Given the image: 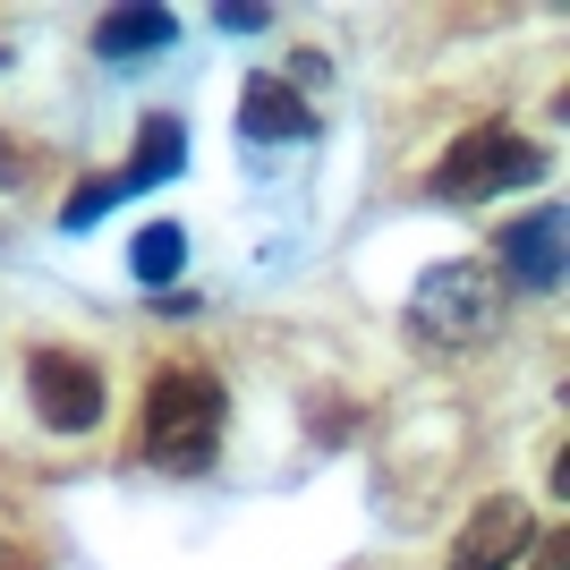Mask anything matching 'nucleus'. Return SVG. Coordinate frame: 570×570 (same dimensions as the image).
Masks as SVG:
<instances>
[{
	"label": "nucleus",
	"instance_id": "nucleus-1",
	"mask_svg": "<svg viewBox=\"0 0 570 570\" xmlns=\"http://www.w3.org/2000/svg\"><path fill=\"white\" fill-rule=\"evenodd\" d=\"M222 426H230V392L205 366H163L145 392V460L170 476H205L222 460Z\"/></svg>",
	"mask_w": 570,
	"mask_h": 570
},
{
	"label": "nucleus",
	"instance_id": "nucleus-2",
	"mask_svg": "<svg viewBox=\"0 0 570 570\" xmlns=\"http://www.w3.org/2000/svg\"><path fill=\"white\" fill-rule=\"evenodd\" d=\"M494 315H502V282L469 256L417 273V289H409V333L426 350H469V341L494 333Z\"/></svg>",
	"mask_w": 570,
	"mask_h": 570
},
{
	"label": "nucleus",
	"instance_id": "nucleus-3",
	"mask_svg": "<svg viewBox=\"0 0 570 570\" xmlns=\"http://www.w3.org/2000/svg\"><path fill=\"white\" fill-rule=\"evenodd\" d=\"M537 170H546V154H537L520 128L485 119V128H469V137L443 154L434 196H443V205H485V196H502V188H537Z\"/></svg>",
	"mask_w": 570,
	"mask_h": 570
},
{
	"label": "nucleus",
	"instance_id": "nucleus-4",
	"mask_svg": "<svg viewBox=\"0 0 570 570\" xmlns=\"http://www.w3.org/2000/svg\"><path fill=\"white\" fill-rule=\"evenodd\" d=\"M26 392H35V417L60 426V434L102 426V375L86 366V357H69V350H35L26 357Z\"/></svg>",
	"mask_w": 570,
	"mask_h": 570
},
{
	"label": "nucleus",
	"instance_id": "nucleus-5",
	"mask_svg": "<svg viewBox=\"0 0 570 570\" xmlns=\"http://www.w3.org/2000/svg\"><path fill=\"white\" fill-rule=\"evenodd\" d=\"M562 230H570L562 205H537L528 222L502 230V273H511V289H537V298L562 289Z\"/></svg>",
	"mask_w": 570,
	"mask_h": 570
},
{
	"label": "nucleus",
	"instance_id": "nucleus-6",
	"mask_svg": "<svg viewBox=\"0 0 570 570\" xmlns=\"http://www.w3.org/2000/svg\"><path fill=\"white\" fill-rule=\"evenodd\" d=\"M537 537V520H528V502H511V494H494L485 511H469V537H460V553H452V570H502L511 553Z\"/></svg>",
	"mask_w": 570,
	"mask_h": 570
},
{
	"label": "nucleus",
	"instance_id": "nucleus-7",
	"mask_svg": "<svg viewBox=\"0 0 570 570\" xmlns=\"http://www.w3.org/2000/svg\"><path fill=\"white\" fill-rule=\"evenodd\" d=\"M238 128L256 145H307L324 119H315V102H298L282 86V77H247V102H238Z\"/></svg>",
	"mask_w": 570,
	"mask_h": 570
},
{
	"label": "nucleus",
	"instance_id": "nucleus-8",
	"mask_svg": "<svg viewBox=\"0 0 570 570\" xmlns=\"http://www.w3.org/2000/svg\"><path fill=\"white\" fill-rule=\"evenodd\" d=\"M179 163H188V128H179L170 111H154V119H145V137H137V154L119 163V188H128V196H137V188H163Z\"/></svg>",
	"mask_w": 570,
	"mask_h": 570
},
{
	"label": "nucleus",
	"instance_id": "nucleus-9",
	"mask_svg": "<svg viewBox=\"0 0 570 570\" xmlns=\"http://www.w3.org/2000/svg\"><path fill=\"white\" fill-rule=\"evenodd\" d=\"M170 35H179L170 9H111V18L95 26V51L102 60H145V51H163Z\"/></svg>",
	"mask_w": 570,
	"mask_h": 570
},
{
	"label": "nucleus",
	"instance_id": "nucleus-10",
	"mask_svg": "<svg viewBox=\"0 0 570 570\" xmlns=\"http://www.w3.org/2000/svg\"><path fill=\"white\" fill-rule=\"evenodd\" d=\"M179 264H188V230H179V222H145L137 247H128V273H137L145 289H170Z\"/></svg>",
	"mask_w": 570,
	"mask_h": 570
},
{
	"label": "nucleus",
	"instance_id": "nucleus-11",
	"mask_svg": "<svg viewBox=\"0 0 570 570\" xmlns=\"http://www.w3.org/2000/svg\"><path fill=\"white\" fill-rule=\"evenodd\" d=\"M119 196H128V188H119V170H111V179H86V188L69 196V214H60V222H69V230H95V222L111 214Z\"/></svg>",
	"mask_w": 570,
	"mask_h": 570
},
{
	"label": "nucleus",
	"instance_id": "nucleus-12",
	"mask_svg": "<svg viewBox=\"0 0 570 570\" xmlns=\"http://www.w3.org/2000/svg\"><path fill=\"white\" fill-rule=\"evenodd\" d=\"M214 18L230 26V35H264V26H273V9H256V0H222Z\"/></svg>",
	"mask_w": 570,
	"mask_h": 570
},
{
	"label": "nucleus",
	"instance_id": "nucleus-13",
	"mask_svg": "<svg viewBox=\"0 0 570 570\" xmlns=\"http://www.w3.org/2000/svg\"><path fill=\"white\" fill-rule=\"evenodd\" d=\"M18 179H26V145L0 128V188H18Z\"/></svg>",
	"mask_w": 570,
	"mask_h": 570
},
{
	"label": "nucleus",
	"instance_id": "nucleus-14",
	"mask_svg": "<svg viewBox=\"0 0 570 570\" xmlns=\"http://www.w3.org/2000/svg\"><path fill=\"white\" fill-rule=\"evenodd\" d=\"M570 562V537H562V528H546V546H537V570H562Z\"/></svg>",
	"mask_w": 570,
	"mask_h": 570
},
{
	"label": "nucleus",
	"instance_id": "nucleus-15",
	"mask_svg": "<svg viewBox=\"0 0 570 570\" xmlns=\"http://www.w3.org/2000/svg\"><path fill=\"white\" fill-rule=\"evenodd\" d=\"M0 69H9V51H0Z\"/></svg>",
	"mask_w": 570,
	"mask_h": 570
}]
</instances>
